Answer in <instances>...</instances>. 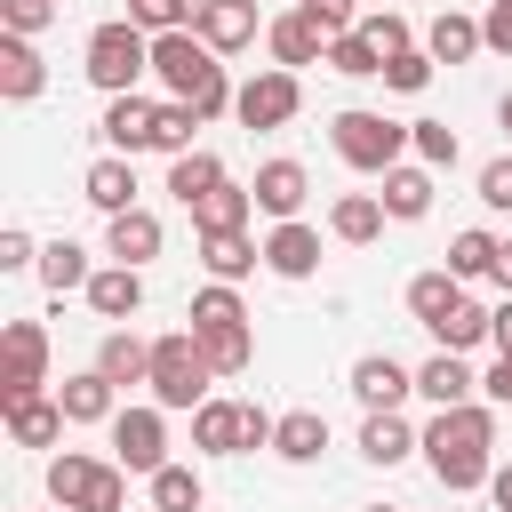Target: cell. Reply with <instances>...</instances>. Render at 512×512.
I'll use <instances>...</instances> for the list:
<instances>
[{"label":"cell","mask_w":512,"mask_h":512,"mask_svg":"<svg viewBox=\"0 0 512 512\" xmlns=\"http://www.w3.org/2000/svg\"><path fill=\"white\" fill-rule=\"evenodd\" d=\"M200 336V352H208V368L216 376H248V360H256V328L240 320V328H192Z\"/></svg>","instance_id":"obj_35"},{"label":"cell","mask_w":512,"mask_h":512,"mask_svg":"<svg viewBox=\"0 0 512 512\" xmlns=\"http://www.w3.org/2000/svg\"><path fill=\"white\" fill-rule=\"evenodd\" d=\"M40 88H48L40 40H16V32H0V96H8V104H32Z\"/></svg>","instance_id":"obj_23"},{"label":"cell","mask_w":512,"mask_h":512,"mask_svg":"<svg viewBox=\"0 0 512 512\" xmlns=\"http://www.w3.org/2000/svg\"><path fill=\"white\" fill-rule=\"evenodd\" d=\"M80 296H88L96 320H136V312H144V272H128V264H96V280H88Z\"/></svg>","instance_id":"obj_21"},{"label":"cell","mask_w":512,"mask_h":512,"mask_svg":"<svg viewBox=\"0 0 512 512\" xmlns=\"http://www.w3.org/2000/svg\"><path fill=\"white\" fill-rule=\"evenodd\" d=\"M432 192H440V184H432V168H424V160H400V168L384 176V192H376V200H384V216H392V224H416V216H432Z\"/></svg>","instance_id":"obj_24"},{"label":"cell","mask_w":512,"mask_h":512,"mask_svg":"<svg viewBox=\"0 0 512 512\" xmlns=\"http://www.w3.org/2000/svg\"><path fill=\"white\" fill-rule=\"evenodd\" d=\"M488 336H496V304H480V296H464V304L432 328V344H440V352H472V344H488Z\"/></svg>","instance_id":"obj_32"},{"label":"cell","mask_w":512,"mask_h":512,"mask_svg":"<svg viewBox=\"0 0 512 512\" xmlns=\"http://www.w3.org/2000/svg\"><path fill=\"white\" fill-rule=\"evenodd\" d=\"M416 448H424V432H416L400 408H392V416H360V456H368V464L392 472V464H408Z\"/></svg>","instance_id":"obj_26"},{"label":"cell","mask_w":512,"mask_h":512,"mask_svg":"<svg viewBox=\"0 0 512 512\" xmlns=\"http://www.w3.org/2000/svg\"><path fill=\"white\" fill-rule=\"evenodd\" d=\"M48 504L56 512H128V472L88 456V448H56L48 456Z\"/></svg>","instance_id":"obj_2"},{"label":"cell","mask_w":512,"mask_h":512,"mask_svg":"<svg viewBox=\"0 0 512 512\" xmlns=\"http://www.w3.org/2000/svg\"><path fill=\"white\" fill-rule=\"evenodd\" d=\"M48 392V328L40 320H8L0 328V408Z\"/></svg>","instance_id":"obj_7"},{"label":"cell","mask_w":512,"mask_h":512,"mask_svg":"<svg viewBox=\"0 0 512 512\" xmlns=\"http://www.w3.org/2000/svg\"><path fill=\"white\" fill-rule=\"evenodd\" d=\"M408 152L440 176V168H456V128L448 120H408Z\"/></svg>","instance_id":"obj_42"},{"label":"cell","mask_w":512,"mask_h":512,"mask_svg":"<svg viewBox=\"0 0 512 512\" xmlns=\"http://www.w3.org/2000/svg\"><path fill=\"white\" fill-rule=\"evenodd\" d=\"M80 72H88V88H104V96H136V80L152 72V32H136L128 16L96 24L88 48H80Z\"/></svg>","instance_id":"obj_5"},{"label":"cell","mask_w":512,"mask_h":512,"mask_svg":"<svg viewBox=\"0 0 512 512\" xmlns=\"http://www.w3.org/2000/svg\"><path fill=\"white\" fill-rule=\"evenodd\" d=\"M264 272L272 280H312L320 272V232L296 216V224H272L264 232Z\"/></svg>","instance_id":"obj_15"},{"label":"cell","mask_w":512,"mask_h":512,"mask_svg":"<svg viewBox=\"0 0 512 512\" xmlns=\"http://www.w3.org/2000/svg\"><path fill=\"white\" fill-rule=\"evenodd\" d=\"M248 216H256V192L224 176V184H216V192L192 208V232H248Z\"/></svg>","instance_id":"obj_30"},{"label":"cell","mask_w":512,"mask_h":512,"mask_svg":"<svg viewBox=\"0 0 512 512\" xmlns=\"http://www.w3.org/2000/svg\"><path fill=\"white\" fill-rule=\"evenodd\" d=\"M144 488H152V512H200V504H208V488H200L192 464H160Z\"/></svg>","instance_id":"obj_36"},{"label":"cell","mask_w":512,"mask_h":512,"mask_svg":"<svg viewBox=\"0 0 512 512\" xmlns=\"http://www.w3.org/2000/svg\"><path fill=\"white\" fill-rule=\"evenodd\" d=\"M496 128H504V136H512V88H504V96H496Z\"/></svg>","instance_id":"obj_54"},{"label":"cell","mask_w":512,"mask_h":512,"mask_svg":"<svg viewBox=\"0 0 512 512\" xmlns=\"http://www.w3.org/2000/svg\"><path fill=\"white\" fill-rule=\"evenodd\" d=\"M424 464H432V480H440L448 496L488 488V472H496V408H488V400L432 408V424H424Z\"/></svg>","instance_id":"obj_1"},{"label":"cell","mask_w":512,"mask_h":512,"mask_svg":"<svg viewBox=\"0 0 512 512\" xmlns=\"http://www.w3.org/2000/svg\"><path fill=\"white\" fill-rule=\"evenodd\" d=\"M448 272H456V280H496V232H480V224L456 232V240H448Z\"/></svg>","instance_id":"obj_38"},{"label":"cell","mask_w":512,"mask_h":512,"mask_svg":"<svg viewBox=\"0 0 512 512\" xmlns=\"http://www.w3.org/2000/svg\"><path fill=\"white\" fill-rule=\"evenodd\" d=\"M256 264H264V240H248V232H200V272H208V280L240 288Z\"/></svg>","instance_id":"obj_20"},{"label":"cell","mask_w":512,"mask_h":512,"mask_svg":"<svg viewBox=\"0 0 512 512\" xmlns=\"http://www.w3.org/2000/svg\"><path fill=\"white\" fill-rule=\"evenodd\" d=\"M192 448H200V456H248V400H208V408H192Z\"/></svg>","instance_id":"obj_16"},{"label":"cell","mask_w":512,"mask_h":512,"mask_svg":"<svg viewBox=\"0 0 512 512\" xmlns=\"http://www.w3.org/2000/svg\"><path fill=\"white\" fill-rule=\"evenodd\" d=\"M496 288L512 296V240H496Z\"/></svg>","instance_id":"obj_53"},{"label":"cell","mask_w":512,"mask_h":512,"mask_svg":"<svg viewBox=\"0 0 512 512\" xmlns=\"http://www.w3.org/2000/svg\"><path fill=\"white\" fill-rule=\"evenodd\" d=\"M360 40H368L384 64H392V56H408V48H424V40L408 32V16H400V8H376V16H360Z\"/></svg>","instance_id":"obj_39"},{"label":"cell","mask_w":512,"mask_h":512,"mask_svg":"<svg viewBox=\"0 0 512 512\" xmlns=\"http://www.w3.org/2000/svg\"><path fill=\"white\" fill-rule=\"evenodd\" d=\"M296 8H304L328 40H336V32H360V0H296Z\"/></svg>","instance_id":"obj_47"},{"label":"cell","mask_w":512,"mask_h":512,"mask_svg":"<svg viewBox=\"0 0 512 512\" xmlns=\"http://www.w3.org/2000/svg\"><path fill=\"white\" fill-rule=\"evenodd\" d=\"M0 416H8V440H16V448H56V440H64V424H72L56 392H32V400H8Z\"/></svg>","instance_id":"obj_18"},{"label":"cell","mask_w":512,"mask_h":512,"mask_svg":"<svg viewBox=\"0 0 512 512\" xmlns=\"http://www.w3.org/2000/svg\"><path fill=\"white\" fill-rule=\"evenodd\" d=\"M368 512H392V504H368Z\"/></svg>","instance_id":"obj_55"},{"label":"cell","mask_w":512,"mask_h":512,"mask_svg":"<svg viewBox=\"0 0 512 512\" xmlns=\"http://www.w3.org/2000/svg\"><path fill=\"white\" fill-rule=\"evenodd\" d=\"M328 144H336L344 168H360V176H392V168L408 160V120H384V112H368V104H344V112L328 120Z\"/></svg>","instance_id":"obj_3"},{"label":"cell","mask_w":512,"mask_h":512,"mask_svg":"<svg viewBox=\"0 0 512 512\" xmlns=\"http://www.w3.org/2000/svg\"><path fill=\"white\" fill-rule=\"evenodd\" d=\"M192 128H208V120H200L192 104H176V96H160V144H152V152H168V160H184V152H200V144H192Z\"/></svg>","instance_id":"obj_41"},{"label":"cell","mask_w":512,"mask_h":512,"mask_svg":"<svg viewBox=\"0 0 512 512\" xmlns=\"http://www.w3.org/2000/svg\"><path fill=\"white\" fill-rule=\"evenodd\" d=\"M480 40H488L496 56H512V0H488V16H480Z\"/></svg>","instance_id":"obj_49"},{"label":"cell","mask_w":512,"mask_h":512,"mask_svg":"<svg viewBox=\"0 0 512 512\" xmlns=\"http://www.w3.org/2000/svg\"><path fill=\"white\" fill-rule=\"evenodd\" d=\"M208 384H216V368H208V352H200L192 328L152 336V384H144V392H152L168 416H176V408H208V400H216Z\"/></svg>","instance_id":"obj_4"},{"label":"cell","mask_w":512,"mask_h":512,"mask_svg":"<svg viewBox=\"0 0 512 512\" xmlns=\"http://www.w3.org/2000/svg\"><path fill=\"white\" fill-rule=\"evenodd\" d=\"M488 344H496V352H512V296L496 304V336H488Z\"/></svg>","instance_id":"obj_52"},{"label":"cell","mask_w":512,"mask_h":512,"mask_svg":"<svg viewBox=\"0 0 512 512\" xmlns=\"http://www.w3.org/2000/svg\"><path fill=\"white\" fill-rule=\"evenodd\" d=\"M480 392H488V408H512V352H496V368L480 376Z\"/></svg>","instance_id":"obj_50"},{"label":"cell","mask_w":512,"mask_h":512,"mask_svg":"<svg viewBox=\"0 0 512 512\" xmlns=\"http://www.w3.org/2000/svg\"><path fill=\"white\" fill-rule=\"evenodd\" d=\"M384 224H392V216H384V200H376V192H336V208H328V232H336L344 248H368Z\"/></svg>","instance_id":"obj_29"},{"label":"cell","mask_w":512,"mask_h":512,"mask_svg":"<svg viewBox=\"0 0 512 512\" xmlns=\"http://www.w3.org/2000/svg\"><path fill=\"white\" fill-rule=\"evenodd\" d=\"M160 240H168V232H160V216H152V208L104 216V256H112V264H128V272H144V264L160 256Z\"/></svg>","instance_id":"obj_14"},{"label":"cell","mask_w":512,"mask_h":512,"mask_svg":"<svg viewBox=\"0 0 512 512\" xmlns=\"http://www.w3.org/2000/svg\"><path fill=\"white\" fill-rule=\"evenodd\" d=\"M56 24V0H0V32H16V40H40Z\"/></svg>","instance_id":"obj_44"},{"label":"cell","mask_w":512,"mask_h":512,"mask_svg":"<svg viewBox=\"0 0 512 512\" xmlns=\"http://www.w3.org/2000/svg\"><path fill=\"white\" fill-rule=\"evenodd\" d=\"M248 320V304H240V288H224V280H208L200 296H192V328H240Z\"/></svg>","instance_id":"obj_43"},{"label":"cell","mask_w":512,"mask_h":512,"mask_svg":"<svg viewBox=\"0 0 512 512\" xmlns=\"http://www.w3.org/2000/svg\"><path fill=\"white\" fill-rule=\"evenodd\" d=\"M0 272H40V240L24 224H0Z\"/></svg>","instance_id":"obj_46"},{"label":"cell","mask_w":512,"mask_h":512,"mask_svg":"<svg viewBox=\"0 0 512 512\" xmlns=\"http://www.w3.org/2000/svg\"><path fill=\"white\" fill-rule=\"evenodd\" d=\"M248 192H256V208H264L272 224H296V216H304V192H312V176H304V160H264Z\"/></svg>","instance_id":"obj_13"},{"label":"cell","mask_w":512,"mask_h":512,"mask_svg":"<svg viewBox=\"0 0 512 512\" xmlns=\"http://www.w3.org/2000/svg\"><path fill=\"white\" fill-rule=\"evenodd\" d=\"M200 8H208V0H128V24L160 40V32H192V24H200Z\"/></svg>","instance_id":"obj_37"},{"label":"cell","mask_w":512,"mask_h":512,"mask_svg":"<svg viewBox=\"0 0 512 512\" xmlns=\"http://www.w3.org/2000/svg\"><path fill=\"white\" fill-rule=\"evenodd\" d=\"M112 464L136 472V480H152L168 464V408L160 400H136V408L112 416Z\"/></svg>","instance_id":"obj_6"},{"label":"cell","mask_w":512,"mask_h":512,"mask_svg":"<svg viewBox=\"0 0 512 512\" xmlns=\"http://www.w3.org/2000/svg\"><path fill=\"white\" fill-rule=\"evenodd\" d=\"M88 368H96L104 384H120V392H128V384H152V344H144L136 328H104V344H96Z\"/></svg>","instance_id":"obj_17"},{"label":"cell","mask_w":512,"mask_h":512,"mask_svg":"<svg viewBox=\"0 0 512 512\" xmlns=\"http://www.w3.org/2000/svg\"><path fill=\"white\" fill-rule=\"evenodd\" d=\"M488 504H496V512H512V464H496V472H488Z\"/></svg>","instance_id":"obj_51"},{"label":"cell","mask_w":512,"mask_h":512,"mask_svg":"<svg viewBox=\"0 0 512 512\" xmlns=\"http://www.w3.org/2000/svg\"><path fill=\"white\" fill-rule=\"evenodd\" d=\"M296 112H304V80L280 72V64H264L256 80H240V96H232V120L240 128H288Z\"/></svg>","instance_id":"obj_8"},{"label":"cell","mask_w":512,"mask_h":512,"mask_svg":"<svg viewBox=\"0 0 512 512\" xmlns=\"http://www.w3.org/2000/svg\"><path fill=\"white\" fill-rule=\"evenodd\" d=\"M56 400H64V416H72V424H112V416H120V384H104L96 368L64 376V384H56Z\"/></svg>","instance_id":"obj_27"},{"label":"cell","mask_w":512,"mask_h":512,"mask_svg":"<svg viewBox=\"0 0 512 512\" xmlns=\"http://www.w3.org/2000/svg\"><path fill=\"white\" fill-rule=\"evenodd\" d=\"M80 200H88V208H104V216H128V208H136V160H120V152L88 160V176H80Z\"/></svg>","instance_id":"obj_19"},{"label":"cell","mask_w":512,"mask_h":512,"mask_svg":"<svg viewBox=\"0 0 512 512\" xmlns=\"http://www.w3.org/2000/svg\"><path fill=\"white\" fill-rule=\"evenodd\" d=\"M264 24H272V16H264V8H256V0H208V8H200V24H192V32H200V40H208V48H216V56H240V48H248V40H256V32H264Z\"/></svg>","instance_id":"obj_12"},{"label":"cell","mask_w":512,"mask_h":512,"mask_svg":"<svg viewBox=\"0 0 512 512\" xmlns=\"http://www.w3.org/2000/svg\"><path fill=\"white\" fill-rule=\"evenodd\" d=\"M416 392H424L432 408H464V400H480V376L464 368V352H432V360L416 368Z\"/></svg>","instance_id":"obj_25"},{"label":"cell","mask_w":512,"mask_h":512,"mask_svg":"<svg viewBox=\"0 0 512 512\" xmlns=\"http://www.w3.org/2000/svg\"><path fill=\"white\" fill-rule=\"evenodd\" d=\"M264 48H272V64L280 72H304V64H328V32L304 16V8H280L272 24H264Z\"/></svg>","instance_id":"obj_11"},{"label":"cell","mask_w":512,"mask_h":512,"mask_svg":"<svg viewBox=\"0 0 512 512\" xmlns=\"http://www.w3.org/2000/svg\"><path fill=\"white\" fill-rule=\"evenodd\" d=\"M88 280H96V264H88V248H80V240H48V248H40V288H48V296L88 288Z\"/></svg>","instance_id":"obj_34"},{"label":"cell","mask_w":512,"mask_h":512,"mask_svg":"<svg viewBox=\"0 0 512 512\" xmlns=\"http://www.w3.org/2000/svg\"><path fill=\"white\" fill-rule=\"evenodd\" d=\"M328 72H344V80H384V56H376L360 32H336V40H328Z\"/></svg>","instance_id":"obj_40"},{"label":"cell","mask_w":512,"mask_h":512,"mask_svg":"<svg viewBox=\"0 0 512 512\" xmlns=\"http://www.w3.org/2000/svg\"><path fill=\"white\" fill-rule=\"evenodd\" d=\"M104 144L120 152V160H136V152H152L160 144V104L152 96H104Z\"/></svg>","instance_id":"obj_9"},{"label":"cell","mask_w":512,"mask_h":512,"mask_svg":"<svg viewBox=\"0 0 512 512\" xmlns=\"http://www.w3.org/2000/svg\"><path fill=\"white\" fill-rule=\"evenodd\" d=\"M480 200H488L496 216H512V152H496V160L480 168Z\"/></svg>","instance_id":"obj_48"},{"label":"cell","mask_w":512,"mask_h":512,"mask_svg":"<svg viewBox=\"0 0 512 512\" xmlns=\"http://www.w3.org/2000/svg\"><path fill=\"white\" fill-rule=\"evenodd\" d=\"M216 184H224V160H216V152H184V160H168V192L184 200V216H192Z\"/></svg>","instance_id":"obj_33"},{"label":"cell","mask_w":512,"mask_h":512,"mask_svg":"<svg viewBox=\"0 0 512 512\" xmlns=\"http://www.w3.org/2000/svg\"><path fill=\"white\" fill-rule=\"evenodd\" d=\"M272 456H280V464H320V456H328V416H320V408H288L280 432H272Z\"/></svg>","instance_id":"obj_28"},{"label":"cell","mask_w":512,"mask_h":512,"mask_svg":"<svg viewBox=\"0 0 512 512\" xmlns=\"http://www.w3.org/2000/svg\"><path fill=\"white\" fill-rule=\"evenodd\" d=\"M488 40H480V16H464V8H440L432 24H424V56L432 64H472Z\"/></svg>","instance_id":"obj_22"},{"label":"cell","mask_w":512,"mask_h":512,"mask_svg":"<svg viewBox=\"0 0 512 512\" xmlns=\"http://www.w3.org/2000/svg\"><path fill=\"white\" fill-rule=\"evenodd\" d=\"M384 88H400V96H424V88H432V56H424V48L392 56V64H384Z\"/></svg>","instance_id":"obj_45"},{"label":"cell","mask_w":512,"mask_h":512,"mask_svg":"<svg viewBox=\"0 0 512 512\" xmlns=\"http://www.w3.org/2000/svg\"><path fill=\"white\" fill-rule=\"evenodd\" d=\"M456 304H464V280H456L448 264H440V272H416V280H408V312H416V328H440V320H448Z\"/></svg>","instance_id":"obj_31"},{"label":"cell","mask_w":512,"mask_h":512,"mask_svg":"<svg viewBox=\"0 0 512 512\" xmlns=\"http://www.w3.org/2000/svg\"><path fill=\"white\" fill-rule=\"evenodd\" d=\"M408 392H416V368H400L392 352H360V360H352V400H360L368 416H392Z\"/></svg>","instance_id":"obj_10"}]
</instances>
